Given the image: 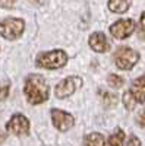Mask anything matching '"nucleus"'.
Returning <instances> with one entry per match:
<instances>
[{
    "label": "nucleus",
    "mask_w": 145,
    "mask_h": 146,
    "mask_svg": "<svg viewBox=\"0 0 145 146\" xmlns=\"http://www.w3.org/2000/svg\"><path fill=\"white\" fill-rule=\"evenodd\" d=\"M38 67L47 69V70H56L62 69L67 63V54L63 50H51L38 54L37 60H35Z\"/></svg>",
    "instance_id": "2"
},
{
    "label": "nucleus",
    "mask_w": 145,
    "mask_h": 146,
    "mask_svg": "<svg viewBox=\"0 0 145 146\" xmlns=\"http://www.w3.org/2000/svg\"><path fill=\"white\" fill-rule=\"evenodd\" d=\"M31 2H35V3H41L43 0H31Z\"/></svg>",
    "instance_id": "22"
},
{
    "label": "nucleus",
    "mask_w": 145,
    "mask_h": 146,
    "mask_svg": "<svg viewBox=\"0 0 145 146\" xmlns=\"http://www.w3.org/2000/svg\"><path fill=\"white\" fill-rule=\"evenodd\" d=\"M82 86V79L79 76H67L66 79H62L54 88V96L57 100H65L74 95L76 89Z\"/></svg>",
    "instance_id": "5"
},
{
    "label": "nucleus",
    "mask_w": 145,
    "mask_h": 146,
    "mask_svg": "<svg viewBox=\"0 0 145 146\" xmlns=\"http://www.w3.org/2000/svg\"><path fill=\"white\" fill-rule=\"evenodd\" d=\"M107 83H108V86H110V88L119 89V88H122L123 85H125V79L122 76L112 73V75H108V78H107Z\"/></svg>",
    "instance_id": "14"
},
{
    "label": "nucleus",
    "mask_w": 145,
    "mask_h": 146,
    "mask_svg": "<svg viewBox=\"0 0 145 146\" xmlns=\"http://www.w3.org/2000/svg\"><path fill=\"white\" fill-rule=\"evenodd\" d=\"M128 94L135 104H145V75L132 80Z\"/></svg>",
    "instance_id": "9"
},
{
    "label": "nucleus",
    "mask_w": 145,
    "mask_h": 146,
    "mask_svg": "<svg viewBox=\"0 0 145 146\" xmlns=\"http://www.w3.org/2000/svg\"><path fill=\"white\" fill-rule=\"evenodd\" d=\"M7 95H9V82L0 85V101L6 100Z\"/></svg>",
    "instance_id": "16"
},
{
    "label": "nucleus",
    "mask_w": 145,
    "mask_h": 146,
    "mask_svg": "<svg viewBox=\"0 0 145 146\" xmlns=\"http://www.w3.org/2000/svg\"><path fill=\"white\" fill-rule=\"evenodd\" d=\"M16 0H0V7L2 9H12L15 6Z\"/></svg>",
    "instance_id": "18"
},
{
    "label": "nucleus",
    "mask_w": 145,
    "mask_h": 146,
    "mask_svg": "<svg viewBox=\"0 0 145 146\" xmlns=\"http://www.w3.org/2000/svg\"><path fill=\"white\" fill-rule=\"evenodd\" d=\"M90 47L95 53H106L110 50V42L103 32H92L90 35Z\"/></svg>",
    "instance_id": "10"
},
{
    "label": "nucleus",
    "mask_w": 145,
    "mask_h": 146,
    "mask_svg": "<svg viewBox=\"0 0 145 146\" xmlns=\"http://www.w3.org/2000/svg\"><path fill=\"white\" fill-rule=\"evenodd\" d=\"M139 31L142 35H145V12L141 13V19H139Z\"/></svg>",
    "instance_id": "21"
},
{
    "label": "nucleus",
    "mask_w": 145,
    "mask_h": 146,
    "mask_svg": "<svg viewBox=\"0 0 145 146\" xmlns=\"http://www.w3.org/2000/svg\"><path fill=\"white\" fill-rule=\"evenodd\" d=\"M136 23L134 19H119L110 27V34L117 40H125L135 32Z\"/></svg>",
    "instance_id": "7"
},
{
    "label": "nucleus",
    "mask_w": 145,
    "mask_h": 146,
    "mask_svg": "<svg viewBox=\"0 0 145 146\" xmlns=\"http://www.w3.org/2000/svg\"><path fill=\"white\" fill-rule=\"evenodd\" d=\"M100 95H101L103 104H104L106 107H114V105L117 104V96H116L114 94L103 91V92H100Z\"/></svg>",
    "instance_id": "15"
},
{
    "label": "nucleus",
    "mask_w": 145,
    "mask_h": 146,
    "mask_svg": "<svg viewBox=\"0 0 145 146\" xmlns=\"http://www.w3.org/2000/svg\"><path fill=\"white\" fill-rule=\"evenodd\" d=\"M126 146H142V145H141V140H139L136 136H134V135H132V136H129Z\"/></svg>",
    "instance_id": "19"
},
{
    "label": "nucleus",
    "mask_w": 145,
    "mask_h": 146,
    "mask_svg": "<svg viewBox=\"0 0 145 146\" xmlns=\"http://www.w3.org/2000/svg\"><path fill=\"white\" fill-rule=\"evenodd\" d=\"M139 62V53L130 47H119L114 53V64L120 70H132Z\"/></svg>",
    "instance_id": "3"
},
{
    "label": "nucleus",
    "mask_w": 145,
    "mask_h": 146,
    "mask_svg": "<svg viewBox=\"0 0 145 146\" xmlns=\"http://www.w3.org/2000/svg\"><path fill=\"white\" fill-rule=\"evenodd\" d=\"M23 94H25L27 100L32 105L43 104L48 100L50 95V88H48L47 80L40 75H29L25 79L23 85Z\"/></svg>",
    "instance_id": "1"
},
{
    "label": "nucleus",
    "mask_w": 145,
    "mask_h": 146,
    "mask_svg": "<svg viewBox=\"0 0 145 146\" xmlns=\"http://www.w3.org/2000/svg\"><path fill=\"white\" fill-rule=\"evenodd\" d=\"M123 143H125V131L122 129H117L107 140L108 146H123Z\"/></svg>",
    "instance_id": "13"
},
{
    "label": "nucleus",
    "mask_w": 145,
    "mask_h": 146,
    "mask_svg": "<svg viewBox=\"0 0 145 146\" xmlns=\"http://www.w3.org/2000/svg\"><path fill=\"white\" fill-rule=\"evenodd\" d=\"M84 146H106V142H104V137L100 133H90V135L85 136L84 139Z\"/></svg>",
    "instance_id": "12"
},
{
    "label": "nucleus",
    "mask_w": 145,
    "mask_h": 146,
    "mask_svg": "<svg viewBox=\"0 0 145 146\" xmlns=\"http://www.w3.org/2000/svg\"><path fill=\"white\" fill-rule=\"evenodd\" d=\"M123 104H125V107H126L128 110H134V108H135V105H136L134 101H132V98L129 96V94H128V92H125V94H123Z\"/></svg>",
    "instance_id": "17"
},
{
    "label": "nucleus",
    "mask_w": 145,
    "mask_h": 146,
    "mask_svg": "<svg viewBox=\"0 0 145 146\" xmlns=\"http://www.w3.org/2000/svg\"><path fill=\"white\" fill-rule=\"evenodd\" d=\"M25 22L19 18H6L0 22V34L9 41H15L23 34Z\"/></svg>",
    "instance_id": "4"
},
{
    "label": "nucleus",
    "mask_w": 145,
    "mask_h": 146,
    "mask_svg": "<svg viewBox=\"0 0 145 146\" xmlns=\"http://www.w3.org/2000/svg\"><path fill=\"white\" fill-rule=\"evenodd\" d=\"M136 121H138V124H139L141 127L145 129V108L139 111V114H138V117H136Z\"/></svg>",
    "instance_id": "20"
},
{
    "label": "nucleus",
    "mask_w": 145,
    "mask_h": 146,
    "mask_svg": "<svg viewBox=\"0 0 145 146\" xmlns=\"http://www.w3.org/2000/svg\"><path fill=\"white\" fill-rule=\"evenodd\" d=\"M29 120L23 114H13L6 124V130L15 136H27L29 133Z\"/></svg>",
    "instance_id": "6"
},
{
    "label": "nucleus",
    "mask_w": 145,
    "mask_h": 146,
    "mask_svg": "<svg viewBox=\"0 0 145 146\" xmlns=\"http://www.w3.org/2000/svg\"><path fill=\"white\" fill-rule=\"evenodd\" d=\"M51 121H53V126L60 131H67L75 124L74 115L63 111V110H59V108L51 110Z\"/></svg>",
    "instance_id": "8"
},
{
    "label": "nucleus",
    "mask_w": 145,
    "mask_h": 146,
    "mask_svg": "<svg viewBox=\"0 0 145 146\" xmlns=\"http://www.w3.org/2000/svg\"><path fill=\"white\" fill-rule=\"evenodd\" d=\"M107 5L113 13H125L129 9V0H108Z\"/></svg>",
    "instance_id": "11"
}]
</instances>
